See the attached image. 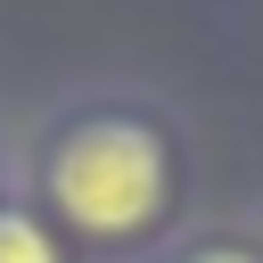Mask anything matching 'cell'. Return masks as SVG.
Returning a JSON list of instances; mask_svg holds the SVG:
<instances>
[{
  "label": "cell",
  "mask_w": 263,
  "mask_h": 263,
  "mask_svg": "<svg viewBox=\"0 0 263 263\" xmlns=\"http://www.w3.org/2000/svg\"><path fill=\"white\" fill-rule=\"evenodd\" d=\"M181 263H255L247 247H197V255H181Z\"/></svg>",
  "instance_id": "3957f363"
},
{
  "label": "cell",
  "mask_w": 263,
  "mask_h": 263,
  "mask_svg": "<svg viewBox=\"0 0 263 263\" xmlns=\"http://www.w3.org/2000/svg\"><path fill=\"white\" fill-rule=\"evenodd\" d=\"M173 156L140 115H90L49 148V205L90 238H132L164 214Z\"/></svg>",
  "instance_id": "6da1fadb"
},
{
  "label": "cell",
  "mask_w": 263,
  "mask_h": 263,
  "mask_svg": "<svg viewBox=\"0 0 263 263\" xmlns=\"http://www.w3.org/2000/svg\"><path fill=\"white\" fill-rule=\"evenodd\" d=\"M0 263H58V238L25 205H0Z\"/></svg>",
  "instance_id": "7a4b0ae2"
}]
</instances>
